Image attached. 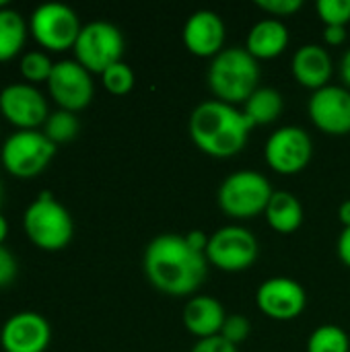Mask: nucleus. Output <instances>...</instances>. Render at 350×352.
Here are the masks:
<instances>
[{"label": "nucleus", "instance_id": "1", "mask_svg": "<svg viewBox=\"0 0 350 352\" xmlns=\"http://www.w3.org/2000/svg\"><path fill=\"white\" fill-rule=\"evenodd\" d=\"M142 268L149 283L171 297L192 295L208 274V260L204 254L192 250L184 235L155 237L142 258Z\"/></svg>", "mask_w": 350, "mask_h": 352}, {"label": "nucleus", "instance_id": "2", "mask_svg": "<svg viewBox=\"0 0 350 352\" xmlns=\"http://www.w3.org/2000/svg\"><path fill=\"white\" fill-rule=\"evenodd\" d=\"M252 128L243 109L219 99L196 105L190 116V136L194 144L215 159H229L241 153Z\"/></svg>", "mask_w": 350, "mask_h": 352}, {"label": "nucleus", "instance_id": "3", "mask_svg": "<svg viewBox=\"0 0 350 352\" xmlns=\"http://www.w3.org/2000/svg\"><path fill=\"white\" fill-rule=\"evenodd\" d=\"M260 66L245 47H225L212 58L208 68V87L219 101L245 103L258 89Z\"/></svg>", "mask_w": 350, "mask_h": 352}, {"label": "nucleus", "instance_id": "4", "mask_svg": "<svg viewBox=\"0 0 350 352\" xmlns=\"http://www.w3.org/2000/svg\"><path fill=\"white\" fill-rule=\"evenodd\" d=\"M23 229L29 241L43 252L64 250L74 235L70 212L47 192L39 194L27 206L23 214Z\"/></svg>", "mask_w": 350, "mask_h": 352}, {"label": "nucleus", "instance_id": "5", "mask_svg": "<svg viewBox=\"0 0 350 352\" xmlns=\"http://www.w3.org/2000/svg\"><path fill=\"white\" fill-rule=\"evenodd\" d=\"M272 194L274 190L262 173L243 169L223 179L217 200L227 217L243 221L264 214Z\"/></svg>", "mask_w": 350, "mask_h": 352}, {"label": "nucleus", "instance_id": "6", "mask_svg": "<svg viewBox=\"0 0 350 352\" xmlns=\"http://www.w3.org/2000/svg\"><path fill=\"white\" fill-rule=\"evenodd\" d=\"M72 50L80 66H85L89 72L103 74L109 66L122 62L124 35L107 21H93L80 29Z\"/></svg>", "mask_w": 350, "mask_h": 352}, {"label": "nucleus", "instance_id": "7", "mask_svg": "<svg viewBox=\"0 0 350 352\" xmlns=\"http://www.w3.org/2000/svg\"><path fill=\"white\" fill-rule=\"evenodd\" d=\"M56 155V144L39 130H19L2 144L0 161L14 177L39 175Z\"/></svg>", "mask_w": 350, "mask_h": 352}, {"label": "nucleus", "instance_id": "8", "mask_svg": "<svg viewBox=\"0 0 350 352\" xmlns=\"http://www.w3.org/2000/svg\"><path fill=\"white\" fill-rule=\"evenodd\" d=\"M29 29L41 47L50 52H64L74 47L83 27L78 14L70 6L60 2H45L33 10Z\"/></svg>", "mask_w": 350, "mask_h": 352}, {"label": "nucleus", "instance_id": "9", "mask_svg": "<svg viewBox=\"0 0 350 352\" xmlns=\"http://www.w3.org/2000/svg\"><path fill=\"white\" fill-rule=\"evenodd\" d=\"M204 256L223 272H243L258 260V239L245 227L227 225L210 235Z\"/></svg>", "mask_w": 350, "mask_h": 352}, {"label": "nucleus", "instance_id": "10", "mask_svg": "<svg viewBox=\"0 0 350 352\" xmlns=\"http://www.w3.org/2000/svg\"><path fill=\"white\" fill-rule=\"evenodd\" d=\"M314 155L309 134L299 126H283L270 134L264 146V159L272 171L281 175H295L303 171Z\"/></svg>", "mask_w": 350, "mask_h": 352}, {"label": "nucleus", "instance_id": "11", "mask_svg": "<svg viewBox=\"0 0 350 352\" xmlns=\"http://www.w3.org/2000/svg\"><path fill=\"white\" fill-rule=\"evenodd\" d=\"M47 91L52 99L60 105V109L72 113L85 109L95 95L91 72L76 60H60L54 64L47 80Z\"/></svg>", "mask_w": 350, "mask_h": 352}, {"label": "nucleus", "instance_id": "12", "mask_svg": "<svg viewBox=\"0 0 350 352\" xmlns=\"http://www.w3.org/2000/svg\"><path fill=\"white\" fill-rule=\"evenodd\" d=\"M256 305L270 320L291 322L303 314L307 305V295L297 280L289 276H274L258 287Z\"/></svg>", "mask_w": 350, "mask_h": 352}, {"label": "nucleus", "instance_id": "13", "mask_svg": "<svg viewBox=\"0 0 350 352\" xmlns=\"http://www.w3.org/2000/svg\"><path fill=\"white\" fill-rule=\"evenodd\" d=\"M0 113L21 130H37L50 118L45 97L29 82H14L0 91Z\"/></svg>", "mask_w": 350, "mask_h": 352}, {"label": "nucleus", "instance_id": "14", "mask_svg": "<svg viewBox=\"0 0 350 352\" xmlns=\"http://www.w3.org/2000/svg\"><path fill=\"white\" fill-rule=\"evenodd\" d=\"M307 113L324 134H350V91L336 85L314 91L307 103Z\"/></svg>", "mask_w": 350, "mask_h": 352}, {"label": "nucleus", "instance_id": "15", "mask_svg": "<svg viewBox=\"0 0 350 352\" xmlns=\"http://www.w3.org/2000/svg\"><path fill=\"white\" fill-rule=\"evenodd\" d=\"M50 340V324L35 311H19L10 316L0 330V346L4 352H45Z\"/></svg>", "mask_w": 350, "mask_h": 352}, {"label": "nucleus", "instance_id": "16", "mask_svg": "<svg viewBox=\"0 0 350 352\" xmlns=\"http://www.w3.org/2000/svg\"><path fill=\"white\" fill-rule=\"evenodd\" d=\"M182 39L190 54L198 58H215L225 50V23L215 10H196L188 16Z\"/></svg>", "mask_w": 350, "mask_h": 352}, {"label": "nucleus", "instance_id": "17", "mask_svg": "<svg viewBox=\"0 0 350 352\" xmlns=\"http://www.w3.org/2000/svg\"><path fill=\"white\" fill-rule=\"evenodd\" d=\"M291 70L299 85H303L311 91H320V89L328 87L334 66H332V58H330L328 50H324L322 45H316V43H307L295 52Z\"/></svg>", "mask_w": 350, "mask_h": 352}, {"label": "nucleus", "instance_id": "18", "mask_svg": "<svg viewBox=\"0 0 350 352\" xmlns=\"http://www.w3.org/2000/svg\"><path fill=\"white\" fill-rule=\"evenodd\" d=\"M182 320L192 336H196L198 340H206V338L221 336L227 314L215 297L200 295V297H192L186 303Z\"/></svg>", "mask_w": 350, "mask_h": 352}, {"label": "nucleus", "instance_id": "19", "mask_svg": "<svg viewBox=\"0 0 350 352\" xmlns=\"http://www.w3.org/2000/svg\"><path fill=\"white\" fill-rule=\"evenodd\" d=\"M289 45V29L281 19H262L258 21L245 41V50L256 60H272L281 56Z\"/></svg>", "mask_w": 350, "mask_h": 352}, {"label": "nucleus", "instance_id": "20", "mask_svg": "<svg viewBox=\"0 0 350 352\" xmlns=\"http://www.w3.org/2000/svg\"><path fill=\"white\" fill-rule=\"evenodd\" d=\"M264 214H266L268 225L276 233H283V235L295 233L303 223V206L299 198L285 190H278L272 194Z\"/></svg>", "mask_w": 350, "mask_h": 352}, {"label": "nucleus", "instance_id": "21", "mask_svg": "<svg viewBox=\"0 0 350 352\" xmlns=\"http://www.w3.org/2000/svg\"><path fill=\"white\" fill-rule=\"evenodd\" d=\"M283 109H285L283 95L272 87H258L243 103V113L248 116L252 126H266L276 122Z\"/></svg>", "mask_w": 350, "mask_h": 352}, {"label": "nucleus", "instance_id": "22", "mask_svg": "<svg viewBox=\"0 0 350 352\" xmlns=\"http://www.w3.org/2000/svg\"><path fill=\"white\" fill-rule=\"evenodd\" d=\"M27 39V23L10 6L0 8V62L14 58Z\"/></svg>", "mask_w": 350, "mask_h": 352}, {"label": "nucleus", "instance_id": "23", "mask_svg": "<svg viewBox=\"0 0 350 352\" xmlns=\"http://www.w3.org/2000/svg\"><path fill=\"white\" fill-rule=\"evenodd\" d=\"M307 352H350L349 334L334 324L320 326L307 340Z\"/></svg>", "mask_w": 350, "mask_h": 352}, {"label": "nucleus", "instance_id": "24", "mask_svg": "<svg viewBox=\"0 0 350 352\" xmlns=\"http://www.w3.org/2000/svg\"><path fill=\"white\" fill-rule=\"evenodd\" d=\"M78 118L76 113L72 111H66V109H58L54 113H50V118L45 120L43 124V134L54 142V144H60V142H68L72 140L76 134H78Z\"/></svg>", "mask_w": 350, "mask_h": 352}, {"label": "nucleus", "instance_id": "25", "mask_svg": "<svg viewBox=\"0 0 350 352\" xmlns=\"http://www.w3.org/2000/svg\"><path fill=\"white\" fill-rule=\"evenodd\" d=\"M19 70H21L23 78L29 80V82H43V80L47 82L50 74L54 70V62L50 60L47 54H43L39 50H33V52L23 54Z\"/></svg>", "mask_w": 350, "mask_h": 352}, {"label": "nucleus", "instance_id": "26", "mask_svg": "<svg viewBox=\"0 0 350 352\" xmlns=\"http://www.w3.org/2000/svg\"><path fill=\"white\" fill-rule=\"evenodd\" d=\"M101 82L111 95H126L134 89V72L126 62H118L101 74Z\"/></svg>", "mask_w": 350, "mask_h": 352}, {"label": "nucleus", "instance_id": "27", "mask_svg": "<svg viewBox=\"0 0 350 352\" xmlns=\"http://www.w3.org/2000/svg\"><path fill=\"white\" fill-rule=\"evenodd\" d=\"M316 8L326 27H347L350 23V0H320Z\"/></svg>", "mask_w": 350, "mask_h": 352}, {"label": "nucleus", "instance_id": "28", "mask_svg": "<svg viewBox=\"0 0 350 352\" xmlns=\"http://www.w3.org/2000/svg\"><path fill=\"white\" fill-rule=\"evenodd\" d=\"M252 334V322L241 316V314H233V316H227L225 324H223V330H221V336L231 342V344H239L243 342L248 336Z\"/></svg>", "mask_w": 350, "mask_h": 352}, {"label": "nucleus", "instance_id": "29", "mask_svg": "<svg viewBox=\"0 0 350 352\" xmlns=\"http://www.w3.org/2000/svg\"><path fill=\"white\" fill-rule=\"evenodd\" d=\"M256 4H258V8H262L268 14H274V19H276V16L295 14L303 6V0H258Z\"/></svg>", "mask_w": 350, "mask_h": 352}, {"label": "nucleus", "instance_id": "30", "mask_svg": "<svg viewBox=\"0 0 350 352\" xmlns=\"http://www.w3.org/2000/svg\"><path fill=\"white\" fill-rule=\"evenodd\" d=\"M14 278H17V260L4 245H0V289L12 285Z\"/></svg>", "mask_w": 350, "mask_h": 352}, {"label": "nucleus", "instance_id": "31", "mask_svg": "<svg viewBox=\"0 0 350 352\" xmlns=\"http://www.w3.org/2000/svg\"><path fill=\"white\" fill-rule=\"evenodd\" d=\"M192 352H237V346L227 342L223 336H215V338L198 340Z\"/></svg>", "mask_w": 350, "mask_h": 352}, {"label": "nucleus", "instance_id": "32", "mask_svg": "<svg viewBox=\"0 0 350 352\" xmlns=\"http://www.w3.org/2000/svg\"><path fill=\"white\" fill-rule=\"evenodd\" d=\"M184 237H186V241H188V245H190L192 250H196V252H200V254H206V248H208V239H210L208 235H204L202 231L194 229V231L186 233Z\"/></svg>", "mask_w": 350, "mask_h": 352}, {"label": "nucleus", "instance_id": "33", "mask_svg": "<svg viewBox=\"0 0 350 352\" xmlns=\"http://www.w3.org/2000/svg\"><path fill=\"white\" fill-rule=\"evenodd\" d=\"M338 258L347 268H350V227H344L338 237Z\"/></svg>", "mask_w": 350, "mask_h": 352}, {"label": "nucleus", "instance_id": "34", "mask_svg": "<svg viewBox=\"0 0 350 352\" xmlns=\"http://www.w3.org/2000/svg\"><path fill=\"white\" fill-rule=\"evenodd\" d=\"M324 39L328 45H342L347 41V27H326L324 29Z\"/></svg>", "mask_w": 350, "mask_h": 352}, {"label": "nucleus", "instance_id": "35", "mask_svg": "<svg viewBox=\"0 0 350 352\" xmlns=\"http://www.w3.org/2000/svg\"><path fill=\"white\" fill-rule=\"evenodd\" d=\"M340 76H342V82L350 89V50H347L344 56H342V62H340Z\"/></svg>", "mask_w": 350, "mask_h": 352}, {"label": "nucleus", "instance_id": "36", "mask_svg": "<svg viewBox=\"0 0 350 352\" xmlns=\"http://www.w3.org/2000/svg\"><path fill=\"white\" fill-rule=\"evenodd\" d=\"M338 219L344 227H350V200L340 204V210H338Z\"/></svg>", "mask_w": 350, "mask_h": 352}, {"label": "nucleus", "instance_id": "37", "mask_svg": "<svg viewBox=\"0 0 350 352\" xmlns=\"http://www.w3.org/2000/svg\"><path fill=\"white\" fill-rule=\"evenodd\" d=\"M6 235H8V223H6V219L0 214V245L4 243Z\"/></svg>", "mask_w": 350, "mask_h": 352}, {"label": "nucleus", "instance_id": "38", "mask_svg": "<svg viewBox=\"0 0 350 352\" xmlns=\"http://www.w3.org/2000/svg\"><path fill=\"white\" fill-rule=\"evenodd\" d=\"M0 206H2V182H0Z\"/></svg>", "mask_w": 350, "mask_h": 352}]
</instances>
